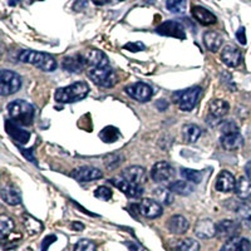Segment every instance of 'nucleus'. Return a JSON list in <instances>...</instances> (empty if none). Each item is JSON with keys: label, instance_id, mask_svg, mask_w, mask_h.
Listing matches in <instances>:
<instances>
[{"label": "nucleus", "instance_id": "09e8293b", "mask_svg": "<svg viewBox=\"0 0 251 251\" xmlns=\"http://www.w3.org/2000/svg\"><path fill=\"white\" fill-rule=\"evenodd\" d=\"M245 174H246V176H248L249 180L251 181V161H249V162L246 163V166H245Z\"/></svg>", "mask_w": 251, "mask_h": 251}, {"label": "nucleus", "instance_id": "f03ea898", "mask_svg": "<svg viewBox=\"0 0 251 251\" xmlns=\"http://www.w3.org/2000/svg\"><path fill=\"white\" fill-rule=\"evenodd\" d=\"M18 60L31 64L44 72H53L57 69V60L54 59V57H51L48 53H42V51L23 50L18 55Z\"/></svg>", "mask_w": 251, "mask_h": 251}, {"label": "nucleus", "instance_id": "7c9ffc66", "mask_svg": "<svg viewBox=\"0 0 251 251\" xmlns=\"http://www.w3.org/2000/svg\"><path fill=\"white\" fill-rule=\"evenodd\" d=\"M183 138L187 143H195L202 136V129L196 125H186L182 128Z\"/></svg>", "mask_w": 251, "mask_h": 251}, {"label": "nucleus", "instance_id": "4be33fe9", "mask_svg": "<svg viewBox=\"0 0 251 251\" xmlns=\"http://www.w3.org/2000/svg\"><path fill=\"white\" fill-rule=\"evenodd\" d=\"M5 129L9 136L19 143H26L30 138V133L28 131H24L20 126L14 122H10V121L5 122Z\"/></svg>", "mask_w": 251, "mask_h": 251}, {"label": "nucleus", "instance_id": "c9c22d12", "mask_svg": "<svg viewBox=\"0 0 251 251\" xmlns=\"http://www.w3.org/2000/svg\"><path fill=\"white\" fill-rule=\"evenodd\" d=\"M180 174L186 181L194 183V185H197V183H200L202 181V172L197 171V170L181 169Z\"/></svg>", "mask_w": 251, "mask_h": 251}, {"label": "nucleus", "instance_id": "20e7f679", "mask_svg": "<svg viewBox=\"0 0 251 251\" xmlns=\"http://www.w3.org/2000/svg\"><path fill=\"white\" fill-rule=\"evenodd\" d=\"M220 143L227 151H235L244 146V137L234 122H224L221 125V137Z\"/></svg>", "mask_w": 251, "mask_h": 251}, {"label": "nucleus", "instance_id": "2f4dec72", "mask_svg": "<svg viewBox=\"0 0 251 251\" xmlns=\"http://www.w3.org/2000/svg\"><path fill=\"white\" fill-rule=\"evenodd\" d=\"M174 251H200V244L194 239H182L172 246Z\"/></svg>", "mask_w": 251, "mask_h": 251}, {"label": "nucleus", "instance_id": "603ef678", "mask_svg": "<svg viewBox=\"0 0 251 251\" xmlns=\"http://www.w3.org/2000/svg\"><path fill=\"white\" fill-rule=\"evenodd\" d=\"M121 1H125V0H121Z\"/></svg>", "mask_w": 251, "mask_h": 251}, {"label": "nucleus", "instance_id": "c756f323", "mask_svg": "<svg viewBox=\"0 0 251 251\" xmlns=\"http://www.w3.org/2000/svg\"><path fill=\"white\" fill-rule=\"evenodd\" d=\"M237 220L240 225L245 228H251V205L250 203H241L236 210Z\"/></svg>", "mask_w": 251, "mask_h": 251}, {"label": "nucleus", "instance_id": "6ab92c4d", "mask_svg": "<svg viewBox=\"0 0 251 251\" xmlns=\"http://www.w3.org/2000/svg\"><path fill=\"white\" fill-rule=\"evenodd\" d=\"M215 187L220 192L234 191L235 187H236V180H235L234 175L228 171H221L216 178Z\"/></svg>", "mask_w": 251, "mask_h": 251}, {"label": "nucleus", "instance_id": "2eb2a0df", "mask_svg": "<svg viewBox=\"0 0 251 251\" xmlns=\"http://www.w3.org/2000/svg\"><path fill=\"white\" fill-rule=\"evenodd\" d=\"M121 176L125 180L128 181V182L138 186H143L146 183V181H147L146 170L143 167H141V166H131V167H127L126 170H123Z\"/></svg>", "mask_w": 251, "mask_h": 251}, {"label": "nucleus", "instance_id": "ddd939ff", "mask_svg": "<svg viewBox=\"0 0 251 251\" xmlns=\"http://www.w3.org/2000/svg\"><path fill=\"white\" fill-rule=\"evenodd\" d=\"M71 175L78 182H89V181L100 180V177H102L100 170L96 169V167H89V166L78 167V169L73 170Z\"/></svg>", "mask_w": 251, "mask_h": 251}, {"label": "nucleus", "instance_id": "58836bf2", "mask_svg": "<svg viewBox=\"0 0 251 251\" xmlns=\"http://www.w3.org/2000/svg\"><path fill=\"white\" fill-rule=\"evenodd\" d=\"M122 161H123V156L120 153H111L108 154V156L104 157V165H106V167L108 170L117 169Z\"/></svg>", "mask_w": 251, "mask_h": 251}, {"label": "nucleus", "instance_id": "39448f33", "mask_svg": "<svg viewBox=\"0 0 251 251\" xmlns=\"http://www.w3.org/2000/svg\"><path fill=\"white\" fill-rule=\"evenodd\" d=\"M201 94H202L201 87L195 86L191 87V88H186L183 91H178L174 94V102L176 103L177 107L181 111L190 112L196 107Z\"/></svg>", "mask_w": 251, "mask_h": 251}, {"label": "nucleus", "instance_id": "9d476101", "mask_svg": "<svg viewBox=\"0 0 251 251\" xmlns=\"http://www.w3.org/2000/svg\"><path fill=\"white\" fill-rule=\"evenodd\" d=\"M156 33L163 37H172L177 39H185L186 31L182 24L176 20H166L156 28Z\"/></svg>", "mask_w": 251, "mask_h": 251}, {"label": "nucleus", "instance_id": "aec40b11", "mask_svg": "<svg viewBox=\"0 0 251 251\" xmlns=\"http://www.w3.org/2000/svg\"><path fill=\"white\" fill-rule=\"evenodd\" d=\"M191 14L202 25H212L217 23V18L210 10L200 5H195L191 9Z\"/></svg>", "mask_w": 251, "mask_h": 251}, {"label": "nucleus", "instance_id": "8fccbe9b", "mask_svg": "<svg viewBox=\"0 0 251 251\" xmlns=\"http://www.w3.org/2000/svg\"><path fill=\"white\" fill-rule=\"evenodd\" d=\"M109 0H92V3H94L96 5H104V4L108 3Z\"/></svg>", "mask_w": 251, "mask_h": 251}, {"label": "nucleus", "instance_id": "f704fd0d", "mask_svg": "<svg viewBox=\"0 0 251 251\" xmlns=\"http://www.w3.org/2000/svg\"><path fill=\"white\" fill-rule=\"evenodd\" d=\"M15 224L13 221V219H10L6 215H1L0 217V234H1V239L5 240L8 235H10V232L14 230Z\"/></svg>", "mask_w": 251, "mask_h": 251}, {"label": "nucleus", "instance_id": "a19ab883", "mask_svg": "<svg viewBox=\"0 0 251 251\" xmlns=\"http://www.w3.org/2000/svg\"><path fill=\"white\" fill-rule=\"evenodd\" d=\"M112 190L107 186H100L98 187L96 191H94V196L97 197V199H100V200H104V201H108L112 199Z\"/></svg>", "mask_w": 251, "mask_h": 251}, {"label": "nucleus", "instance_id": "0eeeda50", "mask_svg": "<svg viewBox=\"0 0 251 251\" xmlns=\"http://www.w3.org/2000/svg\"><path fill=\"white\" fill-rule=\"evenodd\" d=\"M22 88V78L13 71H3L0 75V93L1 96H10Z\"/></svg>", "mask_w": 251, "mask_h": 251}, {"label": "nucleus", "instance_id": "4468645a", "mask_svg": "<svg viewBox=\"0 0 251 251\" xmlns=\"http://www.w3.org/2000/svg\"><path fill=\"white\" fill-rule=\"evenodd\" d=\"M240 231V224L232 220H223L216 225V236L219 239H232Z\"/></svg>", "mask_w": 251, "mask_h": 251}, {"label": "nucleus", "instance_id": "a211bd4d", "mask_svg": "<svg viewBox=\"0 0 251 251\" xmlns=\"http://www.w3.org/2000/svg\"><path fill=\"white\" fill-rule=\"evenodd\" d=\"M83 57H84L87 66H89L91 68H100V67L109 66L108 57L98 49H91Z\"/></svg>", "mask_w": 251, "mask_h": 251}, {"label": "nucleus", "instance_id": "1a4fd4ad", "mask_svg": "<svg viewBox=\"0 0 251 251\" xmlns=\"http://www.w3.org/2000/svg\"><path fill=\"white\" fill-rule=\"evenodd\" d=\"M125 91L132 100L141 103L149 102L152 98V96H153V89H152V87L142 82L133 83L131 86L126 87Z\"/></svg>", "mask_w": 251, "mask_h": 251}, {"label": "nucleus", "instance_id": "f257e3e1", "mask_svg": "<svg viewBox=\"0 0 251 251\" xmlns=\"http://www.w3.org/2000/svg\"><path fill=\"white\" fill-rule=\"evenodd\" d=\"M8 112L12 122L17 123L20 127L30 126L34 121V107L25 100H17L10 102Z\"/></svg>", "mask_w": 251, "mask_h": 251}, {"label": "nucleus", "instance_id": "6e6552de", "mask_svg": "<svg viewBox=\"0 0 251 251\" xmlns=\"http://www.w3.org/2000/svg\"><path fill=\"white\" fill-rule=\"evenodd\" d=\"M151 178L157 183H171L175 178V169L166 161L154 163L151 170Z\"/></svg>", "mask_w": 251, "mask_h": 251}, {"label": "nucleus", "instance_id": "9b49d317", "mask_svg": "<svg viewBox=\"0 0 251 251\" xmlns=\"http://www.w3.org/2000/svg\"><path fill=\"white\" fill-rule=\"evenodd\" d=\"M111 182L113 183L120 191H122L123 194H126L128 197H132V199H140L143 195V192H145L143 186H138L134 185V183L128 182V181L125 180L122 176L113 177L111 180Z\"/></svg>", "mask_w": 251, "mask_h": 251}, {"label": "nucleus", "instance_id": "a18cd8bd", "mask_svg": "<svg viewBox=\"0 0 251 251\" xmlns=\"http://www.w3.org/2000/svg\"><path fill=\"white\" fill-rule=\"evenodd\" d=\"M156 107H157V108H158V109H161V111H165V109L167 108V107H169V103H167V100H157Z\"/></svg>", "mask_w": 251, "mask_h": 251}, {"label": "nucleus", "instance_id": "473e14b6", "mask_svg": "<svg viewBox=\"0 0 251 251\" xmlns=\"http://www.w3.org/2000/svg\"><path fill=\"white\" fill-rule=\"evenodd\" d=\"M121 137V132L113 126H107L100 132V138L104 143H113Z\"/></svg>", "mask_w": 251, "mask_h": 251}, {"label": "nucleus", "instance_id": "cd10ccee", "mask_svg": "<svg viewBox=\"0 0 251 251\" xmlns=\"http://www.w3.org/2000/svg\"><path fill=\"white\" fill-rule=\"evenodd\" d=\"M172 194L182 195V196H188L195 191L194 183L188 182V181H172L167 187Z\"/></svg>", "mask_w": 251, "mask_h": 251}, {"label": "nucleus", "instance_id": "a878e982", "mask_svg": "<svg viewBox=\"0 0 251 251\" xmlns=\"http://www.w3.org/2000/svg\"><path fill=\"white\" fill-rule=\"evenodd\" d=\"M230 106L226 100H215L210 103L208 106V111H210V116H211L214 120H220V118L225 117L227 114Z\"/></svg>", "mask_w": 251, "mask_h": 251}, {"label": "nucleus", "instance_id": "5701e85b", "mask_svg": "<svg viewBox=\"0 0 251 251\" xmlns=\"http://www.w3.org/2000/svg\"><path fill=\"white\" fill-rule=\"evenodd\" d=\"M220 251H251V243L245 237H232L224 244Z\"/></svg>", "mask_w": 251, "mask_h": 251}, {"label": "nucleus", "instance_id": "37998d69", "mask_svg": "<svg viewBox=\"0 0 251 251\" xmlns=\"http://www.w3.org/2000/svg\"><path fill=\"white\" fill-rule=\"evenodd\" d=\"M125 49L132 51V53H137V51L143 50L145 49V46H143L141 42H136V43H128L125 46Z\"/></svg>", "mask_w": 251, "mask_h": 251}, {"label": "nucleus", "instance_id": "49530a36", "mask_svg": "<svg viewBox=\"0 0 251 251\" xmlns=\"http://www.w3.org/2000/svg\"><path fill=\"white\" fill-rule=\"evenodd\" d=\"M22 152H23V154L26 157V158H28L29 161H31V162L37 163V160H35L34 157H33V154H31L30 150H23V149H22Z\"/></svg>", "mask_w": 251, "mask_h": 251}, {"label": "nucleus", "instance_id": "412c9836", "mask_svg": "<svg viewBox=\"0 0 251 251\" xmlns=\"http://www.w3.org/2000/svg\"><path fill=\"white\" fill-rule=\"evenodd\" d=\"M167 228L171 234L182 235L188 230V221L182 215H174L167 220Z\"/></svg>", "mask_w": 251, "mask_h": 251}, {"label": "nucleus", "instance_id": "72a5a7b5", "mask_svg": "<svg viewBox=\"0 0 251 251\" xmlns=\"http://www.w3.org/2000/svg\"><path fill=\"white\" fill-rule=\"evenodd\" d=\"M153 197L157 202H160L161 205H171L174 201V195L170 191L169 188L158 187L153 191Z\"/></svg>", "mask_w": 251, "mask_h": 251}, {"label": "nucleus", "instance_id": "b1692460", "mask_svg": "<svg viewBox=\"0 0 251 251\" xmlns=\"http://www.w3.org/2000/svg\"><path fill=\"white\" fill-rule=\"evenodd\" d=\"M224 43L223 35L219 31H206L203 34V44L210 51H217Z\"/></svg>", "mask_w": 251, "mask_h": 251}, {"label": "nucleus", "instance_id": "423d86ee", "mask_svg": "<svg viewBox=\"0 0 251 251\" xmlns=\"http://www.w3.org/2000/svg\"><path fill=\"white\" fill-rule=\"evenodd\" d=\"M88 77L94 84L104 88H111L117 82V77L111 66L100 67V68H91L88 72Z\"/></svg>", "mask_w": 251, "mask_h": 251}, {"label": "nucleus", "instance_id": "393cba45", "mask_svg": "<svg viewBox=\"0 0 251 251\" xmlns=\"http://www.w3.org/2000/svg\"><path fill=\"white\" fill-rule=\"evenodd\" d=\"M62 66L66 71L72 72V73H79L86 66V60L83 55H72V57H67L63 59Z\"/></svg>", "mask_w": 251, "mask_h": 251}, {"label": "nucleus", "instance_id": "f8f14e48", "mask_svg": "<svg viewBox=\"0 0 251 251\" xmlns=\"http://www.w3.org/2000/svg\"><path fill=\"white\" fill-rule=\"evenodd\" d=\"M138 212L142 216L147 217V219H157L160 217L163 212L162 205L160 202H157L156 200L152 199H143L140 203H138Z\"/></svg>", "mask_w": 251, "mask_h": 251}, {"label": "nucleus", "instance_id": "f3484780", "mask_svg": "<svg viewBox=\"0 0 251 251\" xmlns=\"http://www.w3.org/2000/svg\"><path fill=\"white\" fill-rule=\"evenodd\" d=\"M195 235L201 240H208L216 236V225L210 219L197 221L195 226Z\"/></svg>", "mask_w": 251, "mask_h": 251}, {"label": "nucleus", "instance_id": "de8ad7c7", "mask_svg": "<svg viewBox=\"0 0 251 251\" xmlns=\"http://www.w3.org/2000/svg\"><path fill=\"white\" fill-rule=\"evenodd\" d=\"M71 228H73L75 231H82L83 228H84V225L82 223H72Z\"/></svg>", "mask_w": 251, "mask_h": 251}, {"label": "nucleus", "instance_id": "ea45409f", "mask_svg": "<svg viewBox=\"0 0 251 251\" xmlns=\"http://www.w3.org/2000/svg\"><path fill=\"white\" fill-rule=\"evenodd\" d=\"M97 250V246L93 241L87 239L79 240L75 246V251H96Z\"/></svg>", "mask_w": 251, "mask_h": 251}, {"label": "nucleus", "instance_id": "79ce46f5", "mask_svg": "<svg viewBox=\"0 0 251 251\" xmlns=\"http://www.w3.org/2000/svg\"><path fill=\"white\" fill-rule=\"evenodd\" d=\"M55 241H57V236L55 235H48V236L44 237V240L42 241V251L48 250L49 246L53 243H55Z\"/></svg>", "mask_w": 251, "mask_h": 251}, {"label": "nucleus", "instance_id": "e433bc0d", "mask_svg": "<svg viewBox=\"0 0 251 251\" xmlns=\"http://www.w3.org/2000/svg\"><path fill=\"white\" fill-rule=\"evenodd\" d=\"M24 226H25L26 231L30 235H35L43 230V224L31 216H25V219H24Z\"/></svg>", "mask_w": 251, "mask_h": 251}, {"label": "nucleus", "instance_id": "3c124183", "mask_svg": "<svg viewBox=\"0 0 251 251\" xmlns=\"http://www.w3.org/2000/svg\"><path fill=\"white\" fill-rule=\"evenodd\" d=\"M20 0H9V5H17Z\"/></svg>", "mask_w": 251, "mask_h": 251}, {"label": "nucleus", "instance_id": "c03bdc74", "mask_svg": "<svg viewBox=\"0 0 251 251\" xmlns=\"http://www.w3.org/2000/svg\"><path fill=\"white\" fill-rule=\"evenodd\" d=\"M236 39L241 46H246V33L244 26H240L236 31Z\"/></svg>", "mask_w": 251, "mask_h": 251}, {"label": "nucleus", "instance_id": "dca6fc26", "mask_svg": "<svg viewBox=\"0 0 251 251\" xmlns=\"http://www.w3.org/2000/svg\"><path fill=\"white\" fill-rule=\"evenodd\" d=\"M221 60L227 67L235 68L240 66V63L243 60V53L236 46H226L221 51Z\"/></svg>", "mask_w": 251, "mask_h": 251}, {"label": "nucleus", "instance_id": "bb28decb", "mask_svg": "<svg viewBox=\"0 0 251 251\" xmlns=\"http://www.w3.org/2000/svg\"><path fill=\"white\" fill-rule=\"evenodd\" d=\"M1 199H3L4 202H6L10 206L19 205L20 201H22L19 190L10 185H6L1 188Z\"/></svg>", "mask_w": 251, "mask_h": 251}, {"label": "nucleus", "instance_id": "c85d7f7f", "mask_svg": "<svg viewBox=\"0 0 251 251\" xmlns=\"http://www.w3.org/2000/svg\"><path fill=\"white\" fill-rule=\"evenodd\" d=\"M237 197L241 200H249L251 199V181L246 177H240L236 181V187H235Z\"/></svg>", "mask_w": 251, "mask_h": 251}, {"label": "nucleus", "instance_id": "4c0bfd02", "mask_svg": "<svg viewBox=\"0 0 251 251\" xmlns=\"http://www.w3.org/2000/svg\"><path fill=\"white\" fill-rule=\"evenodd\" d=\"M186 5H187L186 0H166V8H167V10L175 13V14L185 12Z\"/></svg>", "mask_w": 251, "mask_h": 251}, {"label": "nucleus", "instance_id": "7ed1b4c3", "mask_svg": "<svg viewBox=\"0 0 251 251\" xmlns=\"http://www.w3.org/2000/svg\"><path fill=\"white\" fill-rule=\"evenodd\" d=\"M89 86L86 82H75L71 86L63 87L57 89L55 92V100L63 104H69V103H75L78 100H82L88 96Z\"/></svg>", "mask_w": 251, "mask_h": 251}]
</instances>
